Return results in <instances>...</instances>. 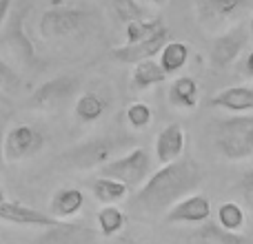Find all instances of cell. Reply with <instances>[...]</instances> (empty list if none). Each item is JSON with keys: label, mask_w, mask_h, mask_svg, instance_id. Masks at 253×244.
Instances as JSON below:
<instances>
[{"label": "cell", "mask_w": 253, "mask_h": 244, "mask_svg": "<svg viewBox=\"0 0 253 244\" xmlns=\"http://www.w3.org/2000/svg\"><path fill=\"white\" fill-rule=\"evenodd\" d=\"M202 178L205 173L196 164V160L180 156L178 160L167 162L151 175H147L131 200V206L140 213H162L184 196L196 191Z\"/></svg>", "instance_id": "6da1fadb"}, {"label": "cell", "mask_w": 253, "mask_h": 244, "mask_svg": "<svg viewBox=\"0 0 253 244\" xmlns=\"http://www.w3.org/2000/svg\"><path fill=\"white\" fill-rule=\"evenodd\" d=\"M215 147L227 160H249L253 156V116L236 114L220 122Z\"/></svg>", "instance_id": "7a4b0ae2"}, {"label": "cell", "mask_w": 253, "mask_h": 244, "mask_svg": "<svg viewBox=\"0 0 253 244\" xmlns=\"http://www.w3.org/2000/svg\"><path fill=\"white\" fill-rule=\"evenodd\" d=\"M149 171H151V153L144 147L131 149L129 153H125L120 158H109L100 166V173L105 178L118 180V182L126 184L129 189L140 187L147 180Z\"/></svg>", "instance_id": "3957f363"}, {"label": "cell", "mask_w": 253, "mask_h": 244, "mask_svg": "<svg viewBox=\"0 0 253 244\" xmlns=\"http://www.w3.org/2000/svg\"><path fill=\"white\" fill-rule=\"evenodd\" d=\"M80 91V78L74 74H62L56 78L42 82L40 87H36L31 91L29 100V109H38V111H53L58 107L67 105L69 100H74Z\"/></svg>", "instance_id": "277c9868"}, {"label": "cell", "mask_w": 253, "mask_h": 244, "mask_svg": "<svg viewBox=\"0 0 253 244\" xmlns=\"http://www.w3.org/2000/svg\"><path fill=\"white\" fill-rule=\"evenodd\" d=\"M251 40V31H249V22H238V25L229 27L227 31L215 36V40L211 42V65L218 69H227V67L238 65L240 56L247 51Z\"/></svg>", "instance_id": "5b68a950"}, {"label": "cell", "mask_w": 253, "mask_h": 244, "mask_svg": "<svg viewBox=\"0 0 253 244\" xmlns=\"http://www.w3.org/2000/svg\"><path fill=\"white\" fill-rule=\"evenodd\" d=\"M84 13L74 7H51L40 16L38 31L44 40H65L80 34Z\"/></svg>", "instance_id": "8992f818"}, {"label": "cell", "mask_w": 253, "mask_h": 244, "mask_svg": "<svg viewBox=\"0 0 253 244\" xmlns=\"http://www.w3.org/2000/svg\"><path fill=\"white\" fill-rule=\"evenodd\" d=\"M44 135L31 124H13L2 138V156L7 162L31 158L42 149Z\"/></svg>", "instance_id": "52a82bcc"}, {"label": "cell", "mask_w": 253, "mask_h": 244, "mask_svg": "<svg viewBox=\"0 0 253 244\" xmlns=\"http://www.w3.org/2000/svg\"><path fill=\"white\" fill-rule=\"evenodd\" d=\"M116 144L107 138H96L89 140V142H80L74 149L62 156L67 166H74V169H96L102 166L107 160L111 158Z\"/></svg>", "instance_id": "ba28073f"}, {"label": "cell", "mask_w": 253, "mask_h": 244, "mask_svg": "<svg viewBox=\"0 0 253 244\" xmlns=\"http://www.w3.org/2000/svg\"><path fill=\"white\" fill-rule=\"evenodd\" d=\"M211 215V202L205 193H189L175 204H171L165 213V220L169 224H202Z\"/></svg>", "instance_id": "9c48e42d"}, {"label": "cell", "mask_w": 253, "mask_h": 244, "mask_svg": "<svg viewBox=\"0 0 253 244\" xmlns=\"http://www.w3.org/2000/svg\"><path fill=\"white\" fill-rule=\"evenodd\" d=\"M249 4V0H196V18L198 25L207 29H218L220 25H227L233 16L242 11Z\"/></svg>", "instance_id": "30bf717a"}, {"label": "cell", "mask_w": 253, "mask_h": 244, "mask_svg": "<svg viewBox=\"0 0 253 244\" xmlns=\"http://www.w3.org/2000/svg\"><path fill=\"white\" fill-rule=\"evenodd\" d=\"M169 40V29L165 25L151 34L149 38L140 40V42H131L123 44V47H114L111 49V58L118 62H140V60H149V58H156L160 53V49L165 47V42Z\"/></svg>", "instance_id": "8fae6325"}, {"label": "cell", "mask_w": 253, "mask_h": 244, "mask_svg": "<svg viewBox=\"0 0 253 244\" xmlns=\"http://www.w3.org/2000/svg\"><path fill=\"white\" fill-rule=\"evenodd\" d=\"M0 220L11 224H22V227H53L60 220L53 218V215H47L38 209H31L27 204H20V202H9L2 200L0 202Z\"/></svg>", "instance_id": "7c38bea8"}, {"label": "cell", "mask_w": 253, "mask_h": 244, "mask_svg": "<svg viewBox=\"0 0 253 244\" xmlns=\"http://www.w3.org/2000/svg\"><path fill=\"white\" fill-rule=\"evenodd\" d=\"M184 144H187V133L180 124H167L160 133L156 135V144H153V153L160 164L178 160L184 153Z\"/></svg>", "instance_id": "4fadbf2b"}, {"label": "cell", "mask_w": 253, "mask_h": 244, "mask_svg": "<svg viewBox=\"0 0 253 244\" xmlns=\"http://www.w3.org/2000/svg\"><path fill=\"white\" fill-rule=\"evenodd\" d=\"M211 107L218 109H227L231 114H249L253 109V87L251 84H236V87H227L218 91L209 100Z\"/></svg>", "instance_id": "5bb4252c"}, {"label": "cell", "mask_w": 253, "mask_h": 244, "mask_svg": "<svg viewBox=\"0 0 253 244\" xmlns=\"http://www.w3.org/2000/svg\"><path fill=\"white\" fill-rule=\"evenodd\" d=\"M84 204V193L80 189L74 187H65V189H58L53 193L51 202H49V209H51V215L58 220H67V218H74Z\"/></svg>", "instance_id": "9a60e30c"}, {"label": "cell", "mask_w": 253, "mask_h": 244, "mask_svg": "<svg viewBox=\"0 0 253 244\" xmlns=\"http://www.w3.org/2000/svg\"><path fill=\"white\" fill-rule=\"evenodd\" d=\"M25 13L27 11H18L16 16H13V20L9 22V27H7V36H9V44L16 49L18 56L29 67H34V65H38V58H36L34 44H31V40L27 38V34H25V22H22L25 20Z\"/></svg>", "instance_id": "2e32d148"}, {"label": "cell", "mask_w": 253, "mask_h": 244, "mask_svg": "<svg viewBox=\"0 0 253 244\" xmlns=\"http://www.w3.org/2000/svg\"><path fill=\"white\" fill-rule=\"evenodd\" d=\"M107 107H109V100L98 91H83L74 105V116L84 124H91L105 116Z\"/></svg>", "instance_id": "e0dca14e"}, {"label": "cell", "mask_w": 253, "mask_h": 244, "mask_svg": "<svg viewBox=\"0 0 253 244\" xmlns=\"http://www.w3.org/2000/svg\"><path fill=\"white\" fill-rule=\"evenodd\" d=\"M198 93H200V89H198L196 78H191V76H178L169 84V102L173 107H178V109L184 111L196 109Z\"/></svg>", "instance_id": "ac0fdd59"}, {"label": "cell", "mask_w": 253, "mask_h": 244, "mask_svg": "<svg viewBox=\"0 0 253 244\" xmlns=\"http://www.w3.org/2000/svg\"><path fill=\"white\" fill-rule=\"evenodd\" d=\"M167 80V74L162 71V67L158 65V60L149 58V60L133 62V71H131V87L135 91H144L151 89L156 84H162Z\"/></svg>", "instance_id": "d6986e66"}, {"label": "cell", "mask_w": 253, "mask_h": 244, "mask_svg": "<svg viewBox=\"0 0 253 244\" xmlns=\"http://www.w3.org/2000/svg\"><path fill=\"white\" fill-rule=\"evenodd\" d=\"M189 56H191V51H189L187 42H180V40H167L165 47H162L160 53H158V58H160L158 65H160L162 71L169 76V74H175V71L182 69V67L189 62Z\"/></svg>", "instance_id": "ffe728a7"}, {"label": "cell", "mask_w": 253, "mask_h": 244, "mask_svg": "<svg viewBox=\"0 0 253 244\" xmlns=\"http://www.w3.org/2000/svg\"><path fill=\"white\" fill-rule=\"evenodd\" d=\"M198 244H247V238L242 233H233L222 229L215 222H202V227L196 231Z\"/></svg>", "instance_id": "44dd1931"}, {"label": "cell", "mask_w": 253, "mask_h": 244, "mask_svg": "<svg viewBox=\"0 0 253 244\" xmlns=\"http://www.w3.org/2000/svg\"><path fill=\"white\" fill-rule=\"evenodd\" d=\"M47 229L49 231L42 233V236L36 240V244H78L84 233L83 227H78V224H76V227L74 224H65L62 220Z\"/></svg>", "instance_id": "7402d4cb"}, {"label": "cell", "mask_w": 253, "mask_h": 244, "mask_svg": "<svg viewBox=\"0 0 253 244\" xmlns=\"http://www.w3.org/2000/svg\"><path fill=\"white\" fill-rule=\"evenodd\" d=\"M93 189V196H96V200H100L102 204H116V202L125 200L126 193H129V187L123 182H118V180L114 178H98L96 182L91 184Z\"/></svg>", "instance_id": "603a6c76"}, {"label": "cell", "mask_w": 253, "mask_h": 244, "mask_svg": "<svg viewBox=\"0 0 253 244\" xmlns=\"http://www.w3.org/2000/svg\"><path fill=\"white\" fill-rule=\"evenodd\" d=\"M96 220H98V229H100L102 236L111 238L118 231H123V227L126 222V215H125V211L118 209L116 204H105L100 211H98Z\"/></svg>", "instance_id": "cb8c5ba5"}, {"label": "cell", "mask_w": 253, "mask_h": 244, "mask_svg": "<svg viewBox=\"0 0 253 244\" xmlns=\"http://www.w3.org/2000/svg\"><path fill=\"white\" fill-rule=\"evenodd\" d=\"M245 222H247V213L238 202H222L218 209V224L227 231H233V233H240L245 229Z\"/></svg>", "instance_id": "d4e9b609"}, {"label": "cell", "mask_w": 253, "mask_h": 244, "mask_svg": "<svg viewBox=\"0 0 253 244\" xmlns=\"http://www.w3.org/2000/svg\"><path fill=\"white\" fill-rule=\"evenodd\" d=\"M160 27H162L160 18H147V16L135 18V20H131V22H126V25H125V36H126V42L125 44L140 42V40L149 38L151 34H156Z\"/></svg>", "instance_id": "484cf974"}, {"label": "cell", "mask_w": 253, "mask_h": 244, "mask_svg": "<svg viewBox=\"0 0 253 244\" xmlns=\"http://www.w3.org/2000/svg\"><path fill=\"white\" fill-rule=\"evenodd\" d=\"M151 120H153V109H151V105H147V102L138 100V102H131V105L126 107V122H129L131 129L142 131L151 124Z\"/></svg>", "instance_id": "4316f807"}, {"label": "cell", "mask_w": 253, "mask_h": 244, "mask_svg": "<svg viewBox=\"0 0 253 244\" xmlns=\"http://www.w3.org/2000/svg\"><path fill=\"white\" fill-rule=\"evenodd\" d=\"M111 11H114L116 20L123 22V25L144 16V9L135 0H111Z\"/></svg>", "instance_id": "83f0119b"}, {"label": "cell", "mask_w": 253, "mask_h": 244, "mask_svg": "<svg viewBox=\"0 0 253 244\" xmlns=\"http://www.w3.org/2000/svg\"><path fill=\"white\" fill-rule=\"evenodd\" d=\"M11 2H13V0H0V29H2V27L7 25V20H9Z\"/></svg>", "instance_id": "f1b7e54d"}, {"label": "cell", "mask_w": 253, "mask_h": 244, "mask_svg": "<svg viewBox=\"0 0 253 244\" xmlns=\"http://www.w3.org/2000/svg\"><path fill=\"white\" fill-rule=\"evenodd\" d=\"M240 58H242V76H245V78H251V76H253V69H251L253 53L251 51H245Z\"/></svg>", "instance_id": "f546056e"}, {"label": "cell", "mask_w": 253, "mask_h": 244, "mask_svg": "<svg viewBox=\"0 0 253 244\" xmlns=\"http://www.w3.org/2000/svg\"><path fill=\"white\" fill-rule=\"evenodd\" d=\"M0 76H2V78H7V80H11V82H18V76L13 74V69L2 60V58H0Z\"/></svg>", "instance_id": "4dcf8cb0"}, {"label": "cell", "mask_w": 253, "mask_h": 244, "mask_svg": "<svg viewBox=\"0 0 253 244\" xmlns=\"http://www.w3.org/2000/svg\"><path fill=\"white\" fill-rule=\"evenodd\" d=\"M251 178H253L251 173L245 175V196H247V200H251V196H253V191H251Z\"/></svg>", "instance_id": "1f68e13d"}, {"label": "cell", "mask_w": 253, "mask_h": 244, "mask_svg": "<svg viewBox=\"0 0 253 244\" xmlns=\"http://www.w3.org/2000/svg\"><path fill=\"white\" fill-rule=\"evenodd\" d=\"M2 138H4V129L0 124V169H4V156H2Z\"/></svg>", "instance_id": "d6a6232c"}, {"label": "cell", "mask_w": 253, "mask_h": 244, "mask_svg": "<svg viewBox=\"0 0 253 244\" xmlns=\"http://www.w3.org/2000/svg\"><path fill=\"white\" fill-rule=\"evenodd\" d=\"M7 84H16V82H11V80H7V78H2V76H0V89L7 87Z\"/></svg>", "instance_id": "836d02e7"}, {"label": "cell", "mask_w": 253, "mask_h": 244, "mask_svg": "<svg viewBox=\"0 0 253 244\" xmlns=\"http://www.w3.org/2000/svg\"><path fill=\"white\" fill-rule=\"evenodd\" d=\"M147 2H151V4H165L167 0H147Z\"/></svg>", "instance_id": "e575fe53"}, {"label": "cell", "mask_w": 253, "mask_h": 244, "mask_svg": "<svg viewBox=\"0 0 253 244\" xmlns=\"http://www.w3.org/2000/svg\"><path fill=\"white\" fill-rule=\"evenodd\" d=\"M2 200H7V196H4V189L0 187V202H2Z\"/></svg>", "instance_id": "d590c367"}, {"label": "cell", "mask_w": 253, "mask_h": 244, "mask_svg": "<svg viewBox=\"0 0 253 244\" xmlns=\"http://www.w3.org/2000/svg\"><path fill=\"white\" fill-rule=\"evenodd\" d=\"M0 244H2V240H0Z\"/></svg>", "instance_id": "8d00e7d4"}]
</instances>
